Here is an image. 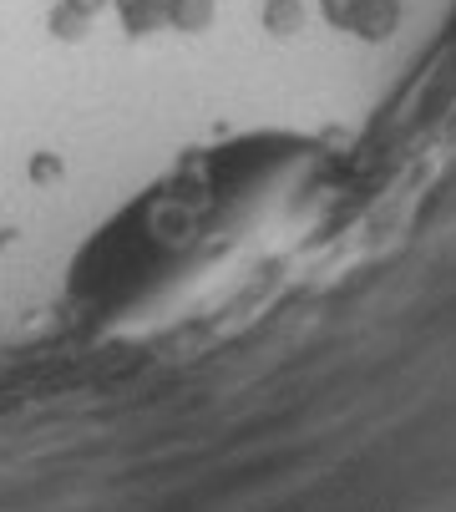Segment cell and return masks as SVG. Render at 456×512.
Wrapping results in <instances>:
<instances>
[{"label":"cell","instance_id":"cell-6","mask_svg":"<svg viewBox=\"0 0 456 512\" xmlns=\"http://www.w3.org/2000/svg\"><path fill=\"white\" fill-rule=\"evenodd\" d=\"M61 173H66V163H61L56 153H36V158H31V183H56Z\"/></svg>","mask_w":456,"mask_h":512},{"label":"cell","instance_id":"cell-3","mask_svg":"<svg viewBox=\"0 0 456 512\" xmlns=\"http://www.w3.org/2000/svg\"><path fill=\"white\" fill-rule=\"evenodd\" d=\"M218 16V0H173L168 6V26L183 31V36H203Z\"/></svg>","mask_w":456,"mask_h":512},{"label":"cell","instance_id":"cell-2","mask_svg":"<svg viewBox=\"0 0 456 512\" xmlns=\"http://www.w3.org/2000/svg\"><path fill=\"white\" fill-rule=\"evenodd\" d=\"M112 6H117L127 36H152V31L168 21V6H173V0H112Z\"/></svg>","mask_w":456,"mask_h":512},{"label":"cell","instance_id":"cell-4","mask_svg":"<svg viewBox=\"0 0 456 512\" xmlns=\"http://www.w3.org/2000/svg\"><path fill=\"white\" fill-rule=\"evenodd\" d=\"M46 31L56 36V41H87V31H92V16H82V11H76L71 6V0H56V6H51V16H46Z\"/></svg>","mask_w":456,"mask_h":512},{"label":"cell","instance_id":"cell-7","mask_svg":"<svg viewBox=\"0 0 456 512\" xmlns=\"http://www.w3.org/2000/svg\"><path fill=\"white\" fill-rule=\"evenodd\" d=\"M71 6L82 11V16H97V11H107V6H112V0H71Z\"/></svg>","mask_w":456,"mask_h":512},{"label":"cell","instance_id":"cell-5","mask_svg":"<svg viewBox=\"0 0 456 512\" xmlns=\"http://www.w3.org/2000/svg\"><path fill=\"white\" fill-rule=\"evenodd\" d=\"M264 31L269 36H299L304 31V0H264Z\"/></svg>","mask_w":456,"mask_h":512},{"label":"cell","instance_id":"cell-1","mask_svg":"<svg viewBox=\"0 0 456 512\" xmlns=\"http://www.w3.org/2000/svg\"><path fill=\"white\" fill-rule=\"evenodd\" d=\"M401 26V0H355V11H350V26L360 41H391Z\"/></svg>","mask_w":456,"mask_h":512}]
</instances>
